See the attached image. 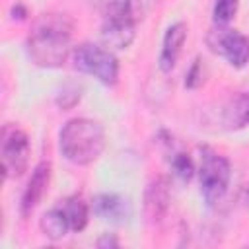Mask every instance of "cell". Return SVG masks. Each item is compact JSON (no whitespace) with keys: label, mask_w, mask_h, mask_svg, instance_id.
Returning a JSON list of instances; mask_svg holds the SVG:
<instances>
[{"label":"cell","mask_w":249,"mask_h":249,"mask_svg":"<svg viewBox=\"0 0 249 249\" xmlns=\"http://www.w3.org/2000/svg\"><path fill=\"white\" fill-rule=\"evenodd\" d=\"M74 21L68 14L45 12L37 16L25 39L27 58L41 68H60L70 54Z\"/></svg>","instance_id":"obj_1"},{"label":"cell","mask_w":249,"mask_h":249,"mask_svg":"<svg viewBox=\"0 0 249 249\" xmlns=\"http://www.w3.org/2000/svg\"><path fill=\"white\" fill-rule=\"evenodd\" d=\"M58 148L70 163L89 165L105 148V130L99 121L88 117L70 119L58 132Z\"/></svg>","instance_id":"obj_2"},{"label":"cell","mask_w":249,"mask_h":249,"mask_svg":"<svg viewBox=\"0 0 249 249\" xmlns=\"http://www.w3.org/2000/svg\"><path fill=\"white\" fill-rule=\"evenodd\" d=\"M144 0H101V39L115 49H126L134 35L136 23L142 18Z\"/></svg>","instance_id":"obj_3"},{"label":"cell","mask_w":249,"mask_h":249,"mask_svg":"<svg viewBox=\"0 0 249 249\" xmlns=\"http://www.w3.org/2000/svg\"><path fill=\"white\" fill-rule=\"evenodd\" d=\"M198 183H200V193L202 198L208 206L218 204L224 195L228 193L230 179H231V165L230 160L216 152L210 146H198Z\"/></svg>","instance_id":"obj_4"},{"label":"cell","mask_w":249,"mask_h":249,"mask_svg":"<svg viewBox=\"0 0 249 249\" xmlns=\"http://www.w3.org/2000/svg\"><path fill=\"white\" fill-rule=\"evenodd\" d=\"M74 68L82 74L93 76L103 86H115L119 80V60L117 56L93 43H80L72 49Z\"/></svg>","instance_id":"obj_5"},{"label":"cell","mask_w":249,"mask_h":249,"mask_svg":"<svg viewBox=\"0 0 249 249\" xmlns=\"http://www.w3.org/2000/svg\"><path fill=\"white\" fill-rule=\"evenodd\" d=\"M31 144L27 134L16 124H4L0 140V158L6 179H18L27 171Z\"/></svg>","instance_id":"obj_6"},{"label":"cell","mask_w":249,"mask_h":249,"mask_svg":"<svg viewBox=\"0 0 249 249\" xmlns=\"http://www.w3.org/2000/svg\"><path fill=\"white\" fill-rule=\"evenodd\" d=\"M206 45L212 53L226 58L233 68H243L249 62V37L237 29L216 25L208 31Z\"/></svg>","instance_id":"obj_7"},{"label":"cell","mask_w":249,"mask_h":249,"mask_svg":"<svg viewBox=\"0 0 249 249\" xmlns=\"http://www.w3.org/2000/svg\"><path fill=\"white\" fill-rule=\"evenodd\" d=\"M49 183H51V163L49 161H39L33 167V173H31V177H29L25 189H23V195H21L19 210H21L23 218L31 216V212L37 208V204L41 202L43 195L49 189Z\"/></svg>","instance_id":"obj_8"},{"label":"cell","mask_w":249,"mask_h":249,"mask_svg":"<svg viewBox=\"0 0 249 249\" xmlns=\"http://www.w3.org/2000/svg\"><path fill=\"white\" fill-rule=\"evenodd\" d=\"M169 183L165 177H156L146 185L144 191V214L148 218V222L152 224H160L169 208Z\"/></svg>","instance_id":"obj_9"},{"label":"cell","mask_w":249,"mask_h":249,"mask_svg":"<svg viewBox=\"0 0 249 249\" xmlns=\"http://www.w3.org/2000/svg\"><path fill=\"white\" fill-rule=\"evenodd\" d=\"M187 31H189V27L183 21H175L165 29L160 58H158V64H160L161 72H171L175 68L177 58H179V54L183 51V45H185V39H187Z\"/></svg>","instance_id":"obj_10"},{"label":"cell","mask_w":249,"mask_h":249,"mask_svg":"<svg viewBox=\"0 0 249 249\" xmlns=\"http://www.w3.org/2000/svg\"><path fill=\"white\" fill-rule=\"evenodd\" d=\"M91 210L95 216L109 220V222H123L130 216V202L128 198L117 193H99L91 200Z\"/></svg>","instance_id":"obj_11"},{"label":"cell","mask_w":249,"mask_h":249,"mask_svg":"<svg viewBox=\"0 0 249 249\" xmlns=\"http://www.w3.org/2000/svg\"><path fill=\"white\" fill-rule=\"evenodd\" d=\"M222 124L228 130H239L249 124V91L233 93L222 109Z\"/></svg>","instance_id":"obj_12"},{"label":"cell","mask_w":249,"mask_h":249,"mask_svg":"<svg viewBox=\"0 0 249 249\" xmlns=\"http://www.w3.org/2000/svg\"><path fill=\"white\" fill-rule=\"evenodd\" d=\"M58 208L62 210L70 231H82L88 222H89V206L84 198L80 196H66L64 200L58 202Z\"/></svg>","instance_id":"obj_13"},{"label":"cell","mask_w":249,"mask_h":249,"mask_svg":"<svg viewBox=\"0 0 249 249\" xmlns=\"http://www.w3.org/2000/svg\"><path fill=\"white\" fill-rule=\"evenodd\" d=\"M39 226H41V231H43L51 241H58V239H62V237L70 231V226H68V222H66L62 210L58 208V204L53 206L51 210H47V212L43 214Z\"/></svg>","instance_id":"obj_14"},{"label":"cell","mask_w":249,"mask_h":249,"mask_svg":"<svg viewBox=\"0 0 249 249\" xmlns=\"http://www.w3.org/2000/svg\"><path fill=\"white\" fill-rule=\"evenodd\" d=\"M239 8V0H216L214 8H212V16H214V23L216 25H228Z\"/></svg>","instance_id":"obj_15"},{"label":"cell","mask_w":249,"mask_h":249,"mask_svg":"<svg viewBox=\"0 0 249 249\" xmlns=\"http://www.w3.org/2000/svg\"><path fill=\"white\" fill-rule=\"evenodd\" d=\"M171 169H173V173H175L181 181H191L193 175H195V171H196L195 161H193L191 156L185 154V152H175V154H173V158H171Z\"/></svg>","instance_id":"obj_16"},{"label":"cell","mask_w":249,"mask_h":249,"mask_svg":"<svg viewBox=\"0 0 249 249\" xmlns=\"http://www.w3.org/2000/svg\"><path fill=\"white\" fill-rule=\"evenodd\" d=\"M202 62H200V58H195V62L191 64V68L187 70V76H185V86L187 88H191V89H195V88H198L200 84H202Z\"/></svg>","instance_id":"obj_17"},{"label":"cell","mask_w":249,"mask_h":249,"mask_svg":"<svg viewBox=\"0 0 249 249\" xmlns=\"http://www.w3.org/2000/svg\"><path fill=\"white\" fill-rule=\"evenodd\" d=\"M99 249H109V247H119V239L113 235V233H103L99 239H97V243H95Z\"/></svg>","instance_id":"obj_18"},{"label":"cell","mask_w":249,"mask_h":249,"mask_svg":"<svg viewBox=\"0 0 249 249\" xmlns=\"http://www.w3.org/2000/svg\"><path fill=\"white\" fill-rule=\"evenodd\" d=\"M12 14H14V19H16V18H18V19H23V18L27 16V10H25L21 4H16L14 10H12Z\"/></svg>","instance_id":"obj_19"},{"label":"cell","mask_w":249,"mask_h":249,"mask_svg":"<svg viewBox=\"0 0 249 249\" xmlns=\"http://www.w3.org/2000/svg\"><path fill=\"white\" fill-rule=\"evenodd\" d=\"M241 202L249 208V185H245V189L241 191Z\"/></svg>","instance_id":"obj_20"}]
</instances>
